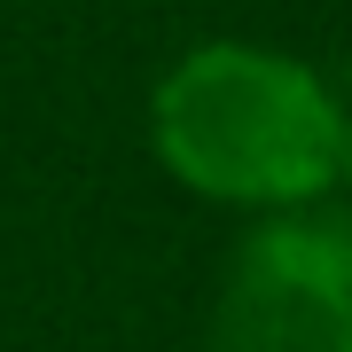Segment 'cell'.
<instances>
[{
    "mask_svg": "<svg viewBox=\"0 0 352 352\" xmlns=\"http://www.w3.org/2000/svg\"><path fill=\"white\" fill-rule=\"evenodd\" d=\"M329 118L305 78L212 55L173 87V157L219 188H298L321 173Z\"/></svg>",
    "mask_w": 352,
    "mask_h": 352,
    "instance_id": "cell-1",
    "label": "cell"
},
{
    "mask_svg": "<svg viewBox=\"0 0 352 352\" xmlns=\"http://www.w3.org/2000/svg\"><path fill=\"white\" fill-rule=\"evenodd\" d=\"M227 352H352V243L266 235L227 314Z\"/></svg>",
    "mask_w": 352,
    "mask_h": 352,
    "instance_id": "cell-2",
    "label": "cell"
}]
</instances>
